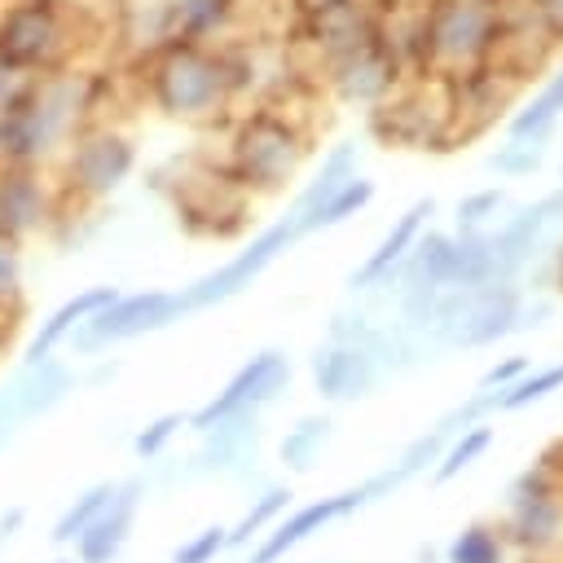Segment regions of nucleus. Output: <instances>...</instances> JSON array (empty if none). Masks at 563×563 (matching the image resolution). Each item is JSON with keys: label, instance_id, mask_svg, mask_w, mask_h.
<instances>
[{"label": "nucleus", "instance_id": "473e14b6", "mask_svg": "<svg viewBox=\"0 0 563 563\" xmlns=\"http://www.w3.org/2000/svg\"><path fill=\"white\" fill-rule=\"evenodd\" d=\"M497 207H501V189H479V194L462 198V202H457V229H462V233H475Z\"/></svg>", "mask_w": 563, "mask_h": 563}, {"label": "nucleus", "instance_id": "f3484780", "mask_svg": "<svg viewBox=\"0 0 563 563\" xmlns=\"http://www.w3.org/2000/svg\"><path fill=\"white\" fill-rule=\"evenodd\" d=\"M554 211H563V189L550 194V198H541L537 207H523L519 216H510V220L501 224L497 238H488V242H493V268H497V277H510V273L532 255V246H537V238L545 233V224L554 220Z\"/></svg>", "mask_w": 563, "mask_h": 563}, {"label": "nucleus", "instance_id": "9b49d317", "mask_svg": "<svg viewBox=\"0 0 563 563\" xmlns=\"http://www.w3.org/2000/svg\"><path fill=\"white\" fill-rule=\"evenodd\" d=\"M290 383V365H286V356L282 352H255L194 418H189V427H198V431H207L211 422H220V418H229V413H242V409H251V413H260V405H268L282 387Z\"/></svg>", "mask_w": 563, "mask_h": 563}, {"label": "nucleus", "instance_id": "6ab92c4d", "mask_svg": "<svg viewBox=\"0 0 563 563\" xmlns=\"http://www.w3.org/2000/svg\"><path fill=\"white\" fill-rule=\"evenodd\" d=\"M167 44H216L238 18V0H163Z\"/></svg>", "mask_w": 563, "mask_h": 563}, {"label": "nucleus", "instance_id": "e433bc0d", "mask_svg": "<svg viewBox=\"0 0 563 563\" xmlns=\"http://www.w3.org/2000/svg\"><path fill=\"white\" fill-rule=\"evenodd\" d=\"M22 422H26V418H22V405H18L13 387H4V391H0V444H4Z\"/></svg>", "mask_w": 563, "mask_h": 563}, {"label": "nucleus", "instance_id": "58836bf2", "mask_svg": "<svg viewBox=\"0 0 563 563\" xmlns=\"http://www.w3.org/2000/svg\"><path fill=\"white\" fill-rule=\"evenodd\" d=\"M22 519H26V515H22V506H13V510H9L4 519H0V541H9V537H13L18 528H22Z\"/></svg>", "mask_w": 563, "mask_h": 563}, {"label": "nucleus", "instance_id": "79ce46f5", "mask_svg": "<svg viewBox=\"0 0 563 563\" xmlns=\"http://www.w3.org/2000/svg\"><path fill=\"white\" fill-rule=\"evenodd\" d=\"M57 563H75V559H57Z\"/></svg>", "mask_w": 563, "mask_h": 563}, {"label": "nucleus", "instance_id": "0eeeda50", "mask_svg": "<svg viewBox=\"0 0 563 563\" xmlns=\"http://www.w3.org/2000/svg\"><path fill=\"white\" fill-rule=\"evenodd\" d=\"M176 317H185V308H180V295H172V290L114 295L110 303H101L92 317H84V321L70 330V334H75V352H97V347H106V343L163 330V325H172Z\"/></svg>", "mask_w": 563, "mask_h": 563}, {"label": "nucleus", "instance_id": "ddd939ff", "mask_svg": "<svg viewBox=\"0 0 563 563\" xmlns=\"http://www.w3.org/2000/svg\"><path fill=\"white\" fill-rule=\"evenodd\" d=\"M510 537L528 550V554H550V550H563V497L545 484L532 479V488L523 484L515 493V506H510Z\"/></svg>", "mask_w": 563, "mask_h": 563}, {"label": "nucleus", "instance_id": "39448f33", "mask_svg": "<svg viewBox=\"0 0 563 563\" xmlns=\"http://www.w3.org/2000/svg\"><path fill=\"white\" fill-rule=\"evenodd\" d=\"M501 13L488 0H431L422 13V62L444 79H466L497 48Z\"/></svg>", "mask_w": 563, "mask_h": 563}, {"label": "nucleus", "instance_id": "20e7f679", "mask_svg": "<svg viewBox=\"0 0 563 563\" xmlns=\"http://www.w3.org/2000/svg\"><path fill=\"white\" fill-rule=\"evenodd\" d=\"M308 150V132L277 110H251L238 119L229 141V176L251 194H277L290 185L299 158Z\"/></svg>", "mask_w": 563, "mask_h": 563}, {"label": "nucleus", "instance_id": "412c9836", "mask_svg": "<svg viewBox=\"0 0 563 563\" xmlns=\"http://www.w3.org/2000/svg\"><path fill=\"white\" fill-rule=\"evenodd\" d=\"M119 290L114 286H92V290H79V295H70L66 303H57L44 321H40V330H35V339L26 343V365H35V361H44V356H53V347L62 343V339H70V330L84 321V317H92L101 303H110Z\"/></svg>", "mask_w": 563, "mask_h": 563}, {"label": "nucleus", "instance_id": "2eb2a0df", "mask_svg": "<svg viewBox=\"0 0 563 563\" xmlns=\"http://www.w3.org/2000/svg\"><path fill=\"white\" fill-rule=\"evenodd\" d=\"M141 488H145L141 479L114 484V497L106 501V510L75 537V554H79V563H114V554L123 550V541H128V532H132Z\"/></svg>", "mask_w": 563, "mask_h": 563}, {"label": "nucleus", "instance_id": "2f4dec72", "mask_svg": "<svg viewBox=\"0 0 563 563\" xmlns=\"http://www.w3.org/2000/svg\"><path fill=\"white\" fill-rule=\"evenodd\" d=\"M224 545H229V528H202L194 541H185V545L172 554V563H211Z\"/></svg>", "mask_w": 563, "mask_h": 563}, {"label": "nucleus", "instance_id": "bb28decb", "mask_svg": "<svg viewBox=\"0 0 563 563\" xmlns=\"http://www.w3.org/2000/svg\"><path fill=\"white\" fill-rule=\"evenodd\" d=\"M444 559H449V563H501V559H506V541H501L497 528L471 523V528H462V532L449 541Z\"/></svg>", "mask_w": 563, "mask_h": 563}, {"label": "nucleus", "instance_id": "a211bd4d", "mask_svg": "<svg viewBox=\"0 0 563 563\" xmlns=\"http://www.w3.org/2000/svg\"><path fill=\"white\" fill-rule=\"evenodd\" d=\"M435 211V202L431 198H418L396 224H391V233L374 246V255L352 273V290H369V286H378V282H391V273L400 268V260L409 255V246L418 242V233H422V220Z\"/></svg>", "mask_w": 563, "mask_h": 563}, {"label": "nucleus", "instance_id": "423d86ee", "mask_svg": "<svg viewBox=\"0 0 563 563\" xmlns=\"http://www.w3.org/2000/svg\"><path fill=\"white\" fill-rule=\"evenodd\" d=\"M136 167V145L110 123H84L62 158V194L97 202L110 198Z\"/></svg>", "mask_w": 563, "mask_h": 563}, {"label": "nucleus", "instance_id": "a19ab883", "mask_svg": "<svg viewBox=\"0 0 563 563\" xmlns=\"http://www.w3.org/2000/svg\"><path fill=\"white\" fill-rule=\"evenodd\" d=\"M303 9H330V4H343V0H299Z\"/></svg>", "mask_w": 563, "mask_h": 563}, {"label": "nucleus", "instance_id": "c85d7f7f", "mask_svg": "<svg viewBox=\"0 0 563 563\" xmlns=\"http://www.w3.org/2000/svg\"><path fill=\"white\" fill-rule=\"evenodd\" d=\"M554 387H563V365H550L541 374H528V378H515V383L497 387V409H523V405L550 396Z\"/></svg>", "mask_w": 563, "mask_h": 563}, {"label": "nucleus", "instance_id": "4be33fe9", "mask_svg": "<svg viewBox=\"0 0 563 563\" xmlns=\"http://www.w3.org/2000/svg\"><path fill=\"white\" fill-rule=\"evenodd\" d=\"M356 176V145H334L330 154H325V163H321V172L308 180V189L295 198V207H290V216H295V224H303L339 185H347ZM303 238V233H299Z\"/></svg>", "mask_w": 563, "mask_h": 563}, {"label": "nucleus", "instance_id": "7c9ffc66", "mask_svg": "<svg viewBox=\"0 0 563 563\" xmlns=\"http://www.w3.org/2000/svg\"><path fill=\"white\" fill-rule=\"evenodd\" d=\"M18 303H22V255L18 242L0 238V317L13 312Z\"/></svg>", "mask_w": 563, "mask_h": 563}, {"label": "nucleus", "instance_id": "37998d69", "mask_svg": "<svg viewBox=\"0 0 563 563\" xmlns=\"http://www.w3.org/2000/svg\"><path fill=\"white\" fill-rule=\"evenodd\" d=\"M62 4H75V0H62Z\"/></svg>", "mask_w": 563, "mask_h": 563}, {"label": "nucleus", "instance_id": "f257e3e1", "mask_svg": "<svg viewBox=\"0 0 563 563\" xmlns=\"http://www.w3.org/2000/svg\"><path fill=\"white\" fill-rule=\"evenodd\" d=\"M97 110V79L79 66L31 75L26 88L0 110V163H53Z\"/></svg>", "mask_w": 563, "mask_h": 563}, {"label": "nucleus", "instance_id": "dca6fc26", "mask_svg": "<svg viewBox=\"0 0 563 563\" xmlns=\"http://www.w3.org/2000/svg\"><path fill=\"white\" fill-rule=\"evenodd\" d=\"M369 497H365V484L361 488H347V493H334V497H321V501H312V506H303V510H295L286 523H277L273 532H268V541L255 550V559L251 563H273V559H282L286 550H295L299 541H308L312 532H321L325 523H334V519H343V515H352L356 506H365Z\"/></svg>", "mask_w": 563, "mask_h": 563}, {"label": "nucleus", "instance_id": "1a4fd4ad", "mask_svg": "<svg viewBox=\"0 0 563 563\" xmlns=\"http://www.w3.org/2000/svg\"><path fill=\"white\" fill-rule=\"evenodd\" d=\"M62 211V189L44 176V167L0 163V238L22 242L53 224Z\"/></svg>", "mask_w": 563, "mask_h": 563}, {"label": "nucleus", "instance_id": "f704fd0d", "mask_svg": "<svg viewBox=\"0 0 563 563\" xmlns=\"http://www.w3.org/2000/svg\"><path fill=\"white\" fill-rule=\"evenodd\" d=\"M537 163H541V145H537V141H532V145H528V141H510L501 154H493V167H497V172H510V176H515V172H532Z\"/></svg>", "mask_w": 563, "mask_h": 563}, {"label": "nucleus", "instance_id": "a878e982", "mask_svg": "<svg viewBox=\"0 0 563 563\" xmlns=\"http://www.w3.org/2000/svg\"><path fill=\"white\" fill-rule=\"evenodd\" d=\"M110 497H114V484H92V488H84V493L62 510V519L53 523V541H57V545H70V541L106 510Z\"/></svg>", "mask_w": 563, "mask_h": 563}, {"label": "nucleus", "instance_id": "393cba45", "mask_svg": "<svg viewBox=\"0 0 563 563\" xmlns=\"http://www.w3.org/2000/svg\"><path fill=\"white\" fill-rule=\"evenodd\" d=\"M325 440H330V418H299L282 440V462L290 471H312Z\"/></svg>", "mask_w": 563, "mask_h": 563}, {"label": "nucleus", "instance_id": "5701e85b", "mask_svg": "<svg viewBox=\"0 0 563 563\" xmlns=\"http://www.w3.org/2000/svg\"><path fill=\"white\" fill-rule=\"evenodd\" d=\"M559 114H563V70L510 119V141H541L554 128Z\"/></svg>", "mask_w": 563, "mask_h": 563}, {"label": "nucleus", "instance_id": "aec40b11", "mask_svg": "<svg viewBox=\"0 0 563 563\" xmlns=\"http://www.w3.org/2000/svg\"><path fill=\"white\" fill-rule=\"evenodd\" d=\"M246 449H255V413H251V409L211 422V427L202 431V449L194 453L189 471H194V475L233 471V466L246 457Z\"/></svg>", "mask_w": 563, "mask_h": 563}, {"label": "nucleus", "instance_id": "72a5a7b5", "mask_svg": "<svg viewBox=\"0 0 563 563\" xmlns=\"http://www.w3.org/2000/svg\"><path fill=\"white\" fill-rule=\"evenodd\" d=\"M176 427H185V422H180V413H163V418H154V422L132 440V449H136L141 457H158V453H163V444L176 435Z\"/></svg>", "mask_w": 563, "mask_h": 563}, {"label": "nucleus", "instance_id": "c9c22d12", "mask_svg": "<svg viewBox=\"0 0 563 563\" xmlns=\"http://www.w3.org/2000/svg\"><path fill=\"white\" fill-rule=\"evenodd\" d=\"M26 79H31V75H26L22 66H13V62L0 53V110H4L22 88H26Z\"/></svg>", "mask_w": 563, "mask_h": 563}, {"label": "nucleus", "instance_id": "6e6552de", "mask_svg": "<svg viewBox=\"0 0 563 563\" xmlns=\"http://www.w3.org/2000/svg\"><path fill=\"white\" fill-rule=\"evenodd\" d=\"M299 242V224H295V216H286V220H277L273 229H264L246 251H238L233 260H224L216 273H207V277H198L194 286H185L180 290V308L185 312H194V308H211V303H224V299H233L238 290H246L282 251H290Z\"/></svg>", "mask_w": 563, "mask_h": 563}, {"label": "nucleus", "instance_id": "f03ea898", "mask_svg": "<svg viewBox=\"0 0 563 563\" xmlns=\"http://www.w3.org/2000/svg\"><path fill=\"white\" fill-rule=\"evenodd\" d=\"M145 92L167 119L185 123H207L238 97L229 57L216 44H163L145 53Z\"/></svg>", "mask_w": 563, "mask_h": 563}, {"label": "nucleus", "instance_id": "4468645a", "mask_svg": "<svg viewBox=\"0 0 563 563\" xmlns=\"http://www.w3.org/2000/svg\"><path fill=\"white\" fill-rule=\"evenodd\" d=\"M330 79H334L339 97H347V101H383L396 84L391 40H383V35L365 40L356 53H347L339 66H330Z\"/></svg>", "mask_w": 563, "mask_h": 563}, {"label": "nucleus", "instance_id": "4c0bfd02", "mask_svg": "<svg viewBox=\"0 0 563 563\" xmlns=\"http://www.w3.org/2000/svg\"><path fill=\"white\" fill-rule=\"evenodd\" d=\"M528 369V361L523 356H510V361H501V365H493L484 378H479V387H506V383H515L519 374Z\"/></svg>", "mask_w": 563, "mask_h": 563}, {"label": "nucleus", "instance_id": "9d476101", "mask_svg": "<svg viewBox=\"0 0 563 563\" xmlns=\"http://www.w3.org/2000/svg\"><path fill=\"white\" fill-rule=\"evenodd\" d=\"M510 330H519V290L510 277H493L484 286H462V303H457V317H453L444 343L479 347Z\"/></svg>", "mask_w": 563, "mask_h": 563}, {"label": "nucleus", "instance_id": "cd10ccee", "mask_svg": "<svg viewBox=\"0 0 563 563\" xmlns=\"http://www.w3.org/2000/svg\"><path fill=\"white\" fill-rule=\"evenodd\" d=\"M493 444V427H479V422H471L444 453H440V466H435V484H444V479H453L457 471H466L484 449Z\"/></svg>", "mask_w": 563, "mask_h": 563}, {"label": "nucleus", "instance_id": "c756f323", "mask_svg": "<svg viewBox=\"0 0 563 563\" xmlns=\"http://www.w3.org/2000/svg\"><path fill=\"white\" fill-rule=\"evenodd\" d=\"M286 506H290V493H286V488H268V493H260V497H255V506L238 519V528H229V545H246V541H251L264 523H273Z\"/></svg>", "mask_w": 563, "mask_h": 563}, {"label": "nucleus", "instance_id": "ea45409f", "mask_svg": "<svg viewBox=\"0 0 563 563\" xmlns=\"http://www.w3.org/2000/svg\"><path fill=\"white\" fill-rule=\"evenodd\" d=\"M396 9H431V0H391Z\"/></svg>", "mask_w": 563, "mask_h": 563}, {"label": "nucleus", "instance_id": "b1692460", "mask_svg": "<svg viewBox=\"0 0 563 563\" xmlns=\"http://www.w3.org/2000/svg\"><path fill=\"white\" fill-rule=\"evenodd\" d=\"M374 198V180H365V176H352L347 185H339L303 224H299V233H317V229H334V224H343L347 216H356L365 202Z\"/></svg>", "mask_w": 563, "mask_h": 563}, {"label": "nucleus", "instance_id": "f8f14e48", "mask_svg": "<svg viewBox=\"0 0 563 563\" xmlns=\"http://www.w3.org/2000/svg\"><path fill=\"white\" fill-rule=\"evenodd\" d=\"M378 334L369 343H330L325 352H317L312 361V383L317 396L325 400H356L378 383Z\"/></svg>", "mask_w": 563, "mask_h": 563}, {"label": "nucleus", "instance_id": "7ed1b4c3", "mask_svg": "<svg viewBox=\"0 0 563 563\" xmlns=\"http://www.w3.org/2000/svg\"><path fill=\"white\" fill-rule=\"evenodd\" d=\"M79 4L62 0H0V53L26 75L75 66L79 53Z\"/></svg>", "mask_w": 563, "mask_h": 563}]
</instances>
